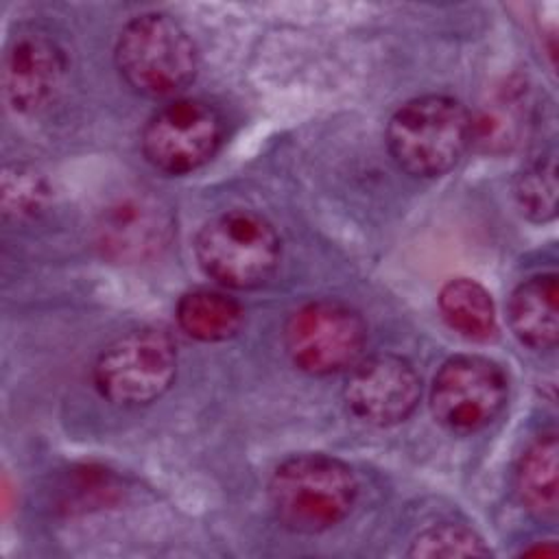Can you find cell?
Masks as SVG:
<instances>
[{"label": "cell", "mask_w": 559, "mask_h": 559, "mask_svg": "<svg viewBox=\"0 0 559 559\" xmlns=\"http://www.w3.org/2000/svg\"><path fill=\"white\" fill-rule=\"evenodd\" d=\"M218 111L194 98H181L157 109L142 129V153L151 166L183 175L210 162L221 144Z\"/></svg>", "instance_id": "52a82bcc"}, {"label": "cell", "mask_w": 559, "mask_h": 559, "mask_svg": "<svg viewBox=\"0 0 559 559\" xmlns=\"http://www.w3.org/2000/svg\"><path fill=\"white\" fill-rule=\"evenodd\" d=\"M367 341L362 317L347 304L317 299L299 306L286 321L284 345L306 373L330 376L354 367Z\"/></svg>", "instance_id": "8992f818"}, {"label": "cell", "mask_w": 559, "mask_h": 559, "mask_svg": "<svg viewBox=\"0 0 559 559\" xmlns=\"http://www.w3.org/2000/svg\"><path fill=\"white\" fill-rule=\"evenodd\" d=\"M358 483L349 465L328 454H297L271 476L275 518L290 531L319 533L338 524L354 507Z\"/></svg>", "instance_id": "6da1fadb"}, {"label": "cell", "mask_w": 559, "mask_h": 559, "mask_svg": "<svg viewBox=\"0 0 559 559\" xmlns=\"http://www.w3.org/2000/svg\"><path fill=\"white\" fill-rule=\"evenodd\" d=\"M489 548L463 524H437L421 531L408 548V557H487Z\"/></svg>", "instance_id": "e0dca14e"}, {"label": "cell", "mask_w": 559, "mask_h": 559, "mask_svg": "<svg viewBox=\"0 0 559 559\" xmlns=\"http://www.w3.org/2000/svg\"><path fill=\"white\" fill-rule=\"evenodd\" d=\"M520 210L533 221H550L557 214V157L548 151L526 164L513 186Z\"/></svg>", "instance_id": "2e32d148"}, {"label": "cell", "mask_w": 559, "mask_h": 559, "mask_svg": "<svg viewBox=\"0 0 559 559\" xmlns=\"http://www.w3.org/2000/svg\"><path fill=\"white\" fill-rule=\"evenodd\" d=\"M557 275L544 273L522 282L509 299L513 334L533 349H550L559 338Z\"/></svg>", "instance_id": "7c38bea8"}, {"label": "cell", "mask_w": 559, "mask_h": 559, "mask_svg": "<svg viewBox=\"0 0 559 559\" xmlns=\"http://www.w3.org/2000/svg\"><path fill=\"white\" fill-rule=\"evenodd\" d=\"M507 402L504 371L483 356H454L432 380L430 406L435 419L452 432H476Z\"/></svg>", "instance_id": "ba28073f"}, {"label": "cell", "mask_w": 559, "mask_h": 559, "mask_svg": "<svg viewBox=\"0 0 559 559\" xmlns=\"http://www.w3.org/2000/svg\"><path fill=\"white\" fill-rule=\"evenodd\" d=\"M177 373V349L155 328L131 330L111 341L94 362L98 393L118 406H144L162 397Z\"/></svg>", "instance_id": "5b68a950"}, {"label": "cell", "mask_w": 559, "mask_h": 559, "mask_svg": "<svg viewBox=\"0 0 559 559\" xmlns=\"http://www.w3.org/2000/svg\"><path fill=\"white\" fill-rule=\"evenodd\" d=\"M48 199V186L41 175L26 166L4 168L2 175V210L7 216L24 218L44 207Z\"/></svg>", "instance_id": "ac0fdd59"}, {"label": "cell", "mask_w": 559, "mask_h": 559, "mask_svg": "<svg viewBox=\"0 0 559 559\" xmlns=\"http://www.w3.org/2000/svg\"><path fill=\"white\" fill-rule=\"evenodd\" d=\"M168 229L166 212L148 199H120L107 207L98 227L103 249L118 260H138L157 251Z\"/></svg>", "instance_id": "8fae6325"}, {"label": "cell", "mask_w": 559, "mask_h": 559, "mask_svg": "<svg viewBox=\"0 0 559 559\" xmlns=\"http://www.w3.org/2000/svg\"><path fill=\"white\" fill-rule=\"evenodd\" d=\"M443 321L469 341H487L496 332V310L491 295L474 280L454 277L439 293Z\"/></svg>", "instance_id": "5bb4252c"}, {"label": "cell", "mask_w": 559, "mask_h": 559, "mask_svg": "<svg viewBox=\"0 0 559 559\" xmlns=\"http://www.w3.org/2000/svg\"><path fill=\"white\" fill-rule=\"evenodd\" d=\"M177 321L181 330L197 341H225L238 332L242 308L223 293L199 288L179 299Z\"/></svg>", "instance_id": "9a60e30c"}, {"label": "cell", "mask_w": 559, "mask_h": 559, "mask_svg": "<svg viewBox=\"0 0 559 559\" xmlns=\"http://www.w3.org/2000/svg\"><path fill=\"white\" fill-rule=\"evenodd\" d=\"M199 266L227 288L264 284L280 262V238L269 221L249 210H229L207 221L194 240Z\"/></svg>", "instance_id": "277c9868"}, {"label": "cell", "mask_w": 559, "mask_h": 559, "mask_svg": "<svg viewBox=\"0 0 559 559\" xmlns=\"http://www.w3.org/2000/svg\"><path fill=\"white\" fill-rule=\"evenodd\" d=\"M66 76V55L61 46L41 28H20L11 37L2 85L9 105L20 114H35L50 105Z\"/></svg>", "instance_id": "30bf717a"}, {"label": "cell", "mask_w": 559, "mask_h": 559, "mask_svg": "<svg viewBox=\"0 0 559 559\" xmlns=\"http://www.w3.org/2000/svg\"><path fill=\"white\" fill-rule=\"evenodd\" d=\"M343 395L356 419L369 426H393L415 411L421 382L408 360L376 354L352 367Z\"/></svg>", "instance_id": "9c48e42d"}, {"label": "cell", "mask_w": 559, "mask_h": 559, "mask_svg": "<svg viewBox=\"0 0 559 559\" xmlns=\"http://www.w3.org/2000/svg\"><path fill=\"white\" fill-rule=\"evenodd\" d=\"M469 111L452 96L430 94L404 103L389 120L386 146L395 164L415 177H439L465 153L472 133Z\"/></svg>", "instance_id": "7a4b0ae2"}, {"label": "cell", "mask_w": 559, "mask_h": 559, "mask_svg": "<svg viewBox=\"0 0 559 559\" xmlns=\"http://www.w3.org/2000/svg\"><path fill=\"white\" fill-rule=\"evenodd\" d=\"M557 437L539 435L522 454L515 469V491L528 513L552 522L557 518Z\"/></svg>", "instance_id": "4fadbf2b"}, {"label": "cell", "mask_w": 559, "mask_h": 559, "mask_svg": "<svg viewBox=\"0 0 559 559\" xmlns=\"http://www.w3.org/2000/svg\"><path fill=\"white\" fill-rule=\"evenodd\" d=\"M116 66L144 96H173L197 74V48L186 28L164 13H144L118 35Z\"/></svg>", "instance_id": "3957f363"}]
</instances>
